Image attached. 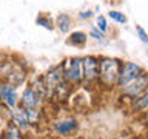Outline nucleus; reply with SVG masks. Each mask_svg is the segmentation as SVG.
<instances>
[{
  "label": "nucleus",
  "mask_w": 148,
  "mask_h": 139,
  "mask_svg": "<svg viewBox=\"0 0 148 139\" xmlns=\"http://www.w3.org/2000/svg\"><path fill=\"white\" fill-rule=\"evenodd\" d=\"M25 81H26V70L23 68L22 65L17 63L16 67L12 68V71L9 73L6 77H5L3 82L11 83V85H14V87H18V85H22Z\"/></svg>",
  "instance_id": "f8f14e48"
},
{
  "label": "nucleus",
  "mask_w": 148,
  "mask_h": 139,
  "mask_svg": "<svg viewBox=\"0 0 148 139\" xmlns=\"http://www.w3.org/2000/svg\"><path fill=\"white\" fill-rule=\"evenodd\" d=\"M130 110L133 111V113H145L148 110V90L143 91L140 96H137L136 99L130 100Z\"/></svg>",
  "instance_id": "ddd939ff"
},
{
  "label": "nucleus",
  "mask_w": 148,
  "mask_h": 139,
  "mask_svg": "<svg viewBox=\"0 0 148 139\" xmlns=\"http://www.w3.org/2000/svg\"><path fill=\"white\" fill-rule=\"evenodd\" d=\"M147 90H148V73L143 71L140 76L136 77L133 82H130L128 85L119 88V94H120V97H123V99L133 100Z\"/></svg>",
  "instance_id": "7ed1b4c3"
},
{
  "label": "nucleus",
  "mask_w": 148,
  "mask_h": 139,
  "mask_svg": "<svg viewBox=\"0 0 148 139\" xmlns=\"http://www.w3.org/2000/svg\"><path fill=\"white\" fill-rule=\"evenodd\" d=\"M29 87L32 88V91H34L42 100L48 99V88H46V83H45L43 74H42V76H39V77H36L34 81L31 82V85H29Z\"/></svg>",
  "instance_id": "dca6fc26"
},
{
  "label": "nucleus",
  "mask_w": 148,
  "mask_h": 139,
  "mask_svg": "<svg viewBox=\"0 0 148 139\" xmlns=\"http://www.w3.org/2000/svg\"><path fill=\"white\" fill-rule=\"evenodd\" d=\"M2 139H23V131L16 124L9 122L2 133Z\"/></svg>",
  "instance_id": "f3484780"
},
{
  "label": "nucleus",
  "mask_w": 148,
  "mask_h": 139,
  "mask_svg": "<svg viewBox=\"0 0 148 139\" xmlns=\"http://www.w3.org/2000/svg\"><path fill=\"white\" fill-rule=\"evenodd\" d=\"M18 100L20 97L17 94V87L6 82H0V102L11 110L18 105Z\"/></svg>",
  "instance_id": "0eeeda50"
},
{
  "label": "nucleus",
  "mask_w": 148,
  "mask_h": 139,
  "mask_svg": "<svg viewBox=\"0 0 148 139\" xmlns=\"http://www.w3.org/2000/svg\"><path fill=\"white\" fill-rule=\"evenodd\" d=\"M36 23L46 28V30H53L54 28V22H53V19H51V16L49 14H45V12H40L39 16L36 17Z\"/></svg>",
  "instance_id": "aec40b11"
},
{
  "label": "nucleus",
  "mask_w": 148,
  "mask_h": 139,
  "mask_svg": "<svg viewBox=\"0 0 148 139\" xmlns=\"http://www.w3.org/2000/svg\"><path fill=\"white\" fill-rule=\"evenodd\" d=\"M25 113H26L28 122H29L31 127H37V125L42 122V110H40V107H37V108H25Z\"/></svg>",
  "instance_id": "a211bd4d"
},
{
  "label": "nucleus",
  "mask_w": 148,
  "mask_h": 139,
  "mask_svg": "<svg viewBox=\"0 0 148 139\" xmlns=\"http://www.w3.org/2000/svg\"><path fill=\"white\" fill-rule=\"evenodd\" d=\"M96 26L99 28L102 32H108L110 30V25H108V17L103 16V14H99L96 17Z\"/></svg>",
  "instance_id": "5701e85b"
},
{
  "label": "nucleus",
  "mask_w": 148,
  "mask_h": 139,
  "mask_svg": "<svg viewBox=\"0 0 148 139\" xmlns=\"http://www.w3.org/2000/svg\"><path fill=\"white\" fill-rule=\"evenodd\" d=\"M0 104H2V102H0Z\"/></svg>",
  "instance_id": "c85d7f7f"
},
{
  "label": "nucleus",
  "mask_w": 148,
  "mask_h": 139,
  "mask_svg": "<svg viewBox=\"0 0 148 139\" xmlns=\"http://www.w3.org/2000/svg\"><path fill=\"white\" fill-rule=\"evenodd\" d=\"M142 114H148V110H147V111H145V113H142Z\"/></svg>",
  "instance_id": "bb28decb"
},
{
  "label": "nucleus",
  "mask_w": 148,
  "mask_h": 139,
  "mask_svg": "<svg viewBox=\"0 0 148 139\" xmlns=\"http://www.w3.org/2000/svg\"><path fill=\"white\" fill-rule=\"evenodd\" d=\"M83 85H96L99 83V57L94 54H88L83 57Z\"/></svg>",
  "instance_id": "39448f33"
},
{
  "label": "nucleus",
  "mask_w": 148,
  "mask_h": 139,
  "mask_svg": "<svg viewBox=\"0 0 148 139\" xmlns=\"http://www.w3.org/2000/svg\"><path fill=\"white\" fill-rule=\"evenodd\" d=\"M122 67V60L111 56H99V85L113 90L117 85V79Z\"/></svg>",
  "instance_id": "f257e3e1"
},
{
  "label": "nucleus",
  "mask_w": 148,
  "mask_h": 139,
  "mask_svg": "<svg viewBox=\"0 0 148 139\" xmlns=\"http://www.w3.org/2000/svg\"><path fill=\"white\" fill-rule=\"evenodd\" d=\"M42 100L39 96L36 94L34 91H32L31 87H26L25 90H23L22 96H20V100H18V105L22 107V108H37V107L42 105Z\"/></svg>",
  "instance_id": "1a4fd4ad"
},
{
  "label": "nucleus",
  "mask_w": 148,
  "mask_h": 139,
  "mask_svg": "<svg viewBox=\"0 0 148 139\" xmlns=\"http://www.w3.org/2000/svg\"><path fill=\"white\" fill-rule=\"evenodd\" d=\"M43 79H45L46 88H48V99H49V96H51V93H53V90L59 85L60 82H63V81H65L62 63L51 67V68L48 70V71H46V73L43 74Z\"/></svg>",
  "instance_id": "6e6552de"
},
{
  "label": "nucleus",
  "mask_w": 148,
  "mask_h": 139,
  "mask_svg": "<svg viewBox=\"0 0 148 139\" xmlns=\"http://www.w3.org/2000/svg\"><path fill=\"white\" fill-rule=\"evenodd\" d=\"M147 56H148V50H147Z\"/></svg>",
  "instance_id": "cd10ccee"
},
{
  "label": "nucleus",
  "mask_w": 148,
  "mask_h": 139,
  "mask_svg": "<svg viewBox=\"0 0 148 139\" xmlns=\"http://www.w3.org/2000/svg\"><path fill=\"white\" fill-rule=\"evenodd\" d=\"M145 71V68L142 65H139L137 62H122V67H120V73H119V79H117V85L116 88H122L125 85H128L130 82H133L136 77H139L140 74Z\"/></svg>",
  "instance_id": "20e7f679"
},
{
  "label": "nucleus",
  "mask_w": 148,
  "mask_h": 139,
  "mask_svg": "<svg viewBox=\"0 0 148 139\" xmlns=\"http://www.w3.org/2000/svg\"><path fill=\"white\" fill-rule=\"evenodd\" d=\"M73 85L71 83H68L66 81H63V82H60L57 87L53 90V93H51V96H49V99H54L56 102H65L68 99L69 96H71V93H73Z\"/></svg>",
  "instance_id": "9b49d317"
},
{
  "label": "nucleus",
  "mask_w": 148,
  "mask_h": 139,
  "mask_svg": "<svg viewBox=\"0 0 148 139\" xmlns=\"http://www.w3.org/2000/svg\"><path fill=\"white\" fill-rule=\"evenodd\" d=\"M108 19H111V20L116 22L117 25H127V22H128V17L125 16L122 11H119V9H110Z\"/></svg>",
  "instance_id": "412c9836"
},
{
  "label": "nucleus",
  "mask_w": 148,
  "mask_h": 139,
  "mask_svg": "<svg viewBox=\"0 0 148 139\" xmlns=\"http://www.w3.org/2000/svg\"><path fill=\"white\" fill-rule=\"evenodd\" d=\"M136 34H137L139 39H140V42H143V43H148V32L143 30V26L136 25Z\"/></svg>",
  "instance_id": "b1692460"
},
{
  "label": "nucleus",
  "mask_w": 148,
  "mask_h": 139,
  "mask_svg": "<svg viewBox=\"0 0 148 139\" xmlns=\"http://www.w3.org/2000/svg\"><path fill=\"white\" fill-rule=\"evenodd\" d=\"M17 65V62H14L11 59H5L3 62H0V81H5V77L12 71V68Z\"/></svg>",
  "instance_id": "6ab92c4d"
},
{
  "label": "nucleus",
  "mask_w": 148,
  "mask_h": 139,
  "mask_svg": "<svg viewBox=\"0 0 148 139\" xmlns=\"http://www.w3.org/2000/svg\"><path fill=\"white\" fill-rule=\"evenodd\" d=\"M79 120L76 118H62L53 122V131L57 136H71L77 131Z\"/></svg>",
  "instance_id": "423d86ee"
},
{
  "label": "nucleus",
  "mask_w": 148,
  "mask_h": 139,
  "mask_svg": "<svg viewBox=\"0 0 148 139\" xmlns=\"http://www.w3.org/2000/svg\"><path fill=\"white\" fill-rule=\"evenodd\" d=\"M65 81L71 83L73 87H80L85 83L83 79V57L80 56H73L62 62Z\"/></svg>",
  "instance_id": "f03ea898"
},
{
  "label": "nucleus",
  "mask_w": 148,
  "mask_h": 139,
  "mask_svg": "<svg viewBox=\"0 0 148 139\" xmlns=\"http://www.w3.org/2000/svg\"><path fill=\"white\" fill-rule=\"evenodd\" d=\"M9 118H11V122L16 124L22 131H26L28 128L31 127L29 122H28V118H26V113H25V108H22L20 105L11 108V113H9Z\"/></svg>",
  "instance_id": "9d476101"
},
{
  "label": "nucleus",
  "mask_w": 148,
  "mask_h": 139,
  "mask_svg": "<svg viewBox=\"0 0 148 139\" xmlns=\"http://www.w3.org/2000/svg\"><path fill=\"white\" fill-rule=\"evenodd\" d=\"M5 59H6V56H5L3 53H0V62H3Z\"/></svg>",
  "instance_id": "a878e982"
},
{
  "label": "nucleus",
  "mask_w": 148,
  "mask_h": 139,
  "mask_svg": "<svg viewBox=\"0 0 148 139\" xmlns=\"http://www.w3.org/2000/svg\"><path fill=\"white\" fill-rule=\"evenodd\" d=\"M54 25L62 34H66V32H69V30H71L73 17L69 16V14H66V12H60V14H57V17H56Z\"/></svg>",
  "instance_id": "4468645a"
},
{
  "label": "nucleus",
  "mask_w": 148,
  "mask_h": 139,
  "mask_svg": "<svg viewBox=\"0 0 148 139\" xmlns=\"http://www.w3.org/2000/svg\"><path fill=\"white\" fill-rule=\"evenodd\" d=\"M88 37H91V39H92V40H96V42H100V43H102V42H106L105 32H102L96 25L90 28V31H88Z\"/></svg>",
  "instance_id": "4be33fe9"
},
{
  "label": "nucleus",
  "mask_w": 148,
  "mask_h": 139,
  "mask_svg": "<svg viewBox=\"0 0 148 139\" xmlns=\"http://www.w3.org/2000/svg\"><path fill=\"white\" fill-rule=\"evenodd\" d=\"M77 17L80 19V20H90V19L94 17V11H91V9H86V11H80L77 14Z\"/></svg>",
  "instance_id": "393cba45"
},
{
  "label": "nucleus",
  "mask_w": 148,
  "mask_h": 139,
  "mask_svg": "<svg viewBox=\"0 0 148 139\" xmlns=\"http://www.w3.org/2000/svg\"><path fill=\"white\" fill-rule=\"evenodd\" d=\"M88 42V34L85 31H71L66 39V43L71 46H77V48H82L85 46Z\"/></svg>",
  "instance_id": "2eb2a0df"
}]
</instances>
